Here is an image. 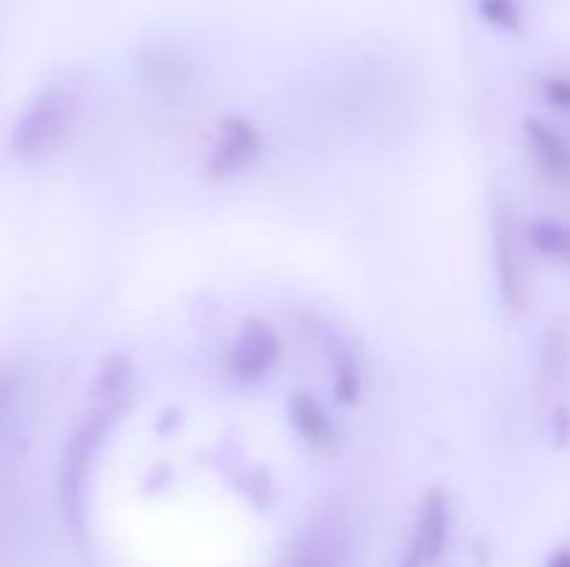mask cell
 I'll list each match as a JSON object with an SVG mask.
<instances>
[{"label": "cell", "mask_w": 570, "mask_h": 567, "mask_svg": "<svg viewBox=\"0 0 570 567\" xmlns=\"http://www.w3.org/2000/svg\"><path fill=\"white\" fill-rule=\"evenodd\" d=\"M543 89L549 103H554L557 109L570 111V78H549L543 83Z\"/></svg>", "instance_id": "13"}, {"label": "cell", "mask_w": 570, "mask_h": 567, "mask_svg": "<svg viewBox=\"0 0 570 567\" xmlns=\"http://www.w3.org/2000/svg\"><path fill=\"white\" fill-rule=\"evenodd\" d=\"M259 153V128L250 120H245V117L232 115L217 126L215 142H212L209 156H206V170H209V176L217 178V181L237 178L254 167Z\"/></svg>", "instance_id": "4"}, {"label": "cell", "mask_w": 570, "mask_h": 567, "mask_svg": "<svg viewBox=\"0 0 570 567\" xmlns=\"http://www.w3.org/2000/svg\"><path fill=\"white\" fill-rule=\"evenodd\" d=\"M189 70L187 64H184L178 56H167V59H161L159 53H154V59H150V72H148V81H154L156 87H181L184 81H187Z\"/></svg>", "instance_id": "10"}, {"label": "cell", "mask_w": 570, "mask_h": 567, "mask_svg": "<svg viewBox=\"0 0 570 567\" xmlns=\"http://www.w3.org/2000/svg\"><path fill=\"white\" fill-rule=\"evenodd\" d=\"M22 398V372L14 365H0V442L9 431Z\"/></svg>", "instance_id": "9"}, {"label": "cell", "mask_w": 570, "mask_h": 567, "mask_svg": "<svg viewBox=\"0 0 570 567\" xmlns=\"http://www.w3.org/2000/svg\"><path fill=\"white\" fill-rule=\"evenodd\" d=\"M440 561V554L432 548V543L426 539V534L415 526L410 543H406L404 556H401L399 567H432Z\"/></svg>", "instance_id": "12"}, {"label": "cell", "mask_w": 570, "mask_h": 567, "mask_svg": "<svg viewBox=\"0 0 570 567\" xmlns=\"http://www.w3.org/2000/svg\"><path fill=\"white\" fill-rule=\"evenodd\" d=\"M546 567H570V548H560L549 556Z\"/></svg>", "instance_id": "14"}, {"label": "cell", "mask_w": 570, "mask_h": 567, "mask_svg": "<svg viewBox=\"0 0 570 567\" xmlns=\"http://www.w3.org/2000/svg\"><path fill=\"white\" fill-rule=\"evenodd\" d=\"M287 415L298 437L317 450H328L334 445V426L328 420L321 400L309 392H295L287 404Z\"/></svg>", "instance_id": "7"}, {"label": "cell", "mask_w": 570, "mask_h": 567, "mask_svg": "<svg viewBox=\"0 0 570 567\" xmlns=\"http://www.w3.org/2000/svg\"><path fill=\"white\" fill-rule=\"evenodd\" d=\"M479 14L490 26L501 28V31H518L521 28V9H518L515 0H482L479 3Z\"/></svg>", "instance_id": "11"}, {"label": "cell", "mask_w": 570, "mask_h": 567, "mask_svg": "<svg viewBox=\"0 0 570 567\" xmlns=\"http://www.w3.org/2000/svg\"><path fill=\"white\" fill-rule=\"evenodd\" d=\"M527 239L538 253L570 270V226L560 220H532L527 226Z\"/></svg>", "instance_id": "8"}, {"label": "cell", "mask_w": 570, "mask_h": 567, "mask_svg": "<svg viewBox=\"0 0 570 567\" xmlns=\"http://www.w3.org/2000/svg\"><path fill=\"white\" fill-rule=\"evenodd\" d=\"M128 365L122 359H106L95 376L89 389L87 415L81 426L67 439L65 456H61V498L72 520H78L83 509V493H87L89 472H92L95 456L104 445L106 431L120 420L128 400Z\"/></svg>", "instance_id": "1"}, {"label": "cell", "mask_w": 570, "mask_h": 567, "mask_svg": "<svg viewBox=\"0 0 570 567\" xmlns=\"http://www.w3.org/2000/svg\"><path fill=\"white\" fill-rule=\"evenodd\" d=\"M490 237H493V261L499 292L507 311H523L529 304V267L521 245L515 211L507 198H495L490 209Z\"/></svg>", "instance_id": "3"}, {"label": "cell", "mask_w": 570, "mask_h": 567, "mask_svg": "<svg viewBox=\"0 0 570 567\" xmlns=\"http://www.w3.org/2000/svg\"><path fill=\"white\" fill-rule=\"evenodd\" d=\"M78 120V94L65 83L39 89L9 131V150L20 161H39L53 153Z\"/></svg>", "instance_id": "2"}, {"label": "cell", "mask_w": 570, "mask_h": 567, "mask_svg": "<svg viewBox=\"0 0 570 567\" xmlns=\"http://www.w3.org/2000/svg\"><path fill=\"white\" fill-rule=\"evenodd\" d=\"M523 133H527L529 150H532L534 161L543 170V176L549 181H554L557 187H570V142L557 131L549 122L532 120L523 122Z\"/></svg>", "instance_id": "6"}, {"label": "cell", "mask_w": 570, "mask_h": 567, "mask_svg": "<svg viewBox=\"0 0 570 567\" xmlns=\"http://www.w3.org/2000/svg\"><path fill=\"white\" fill-rule=\"evenodd\" d=\"M278 359H282V337L273 328V322L259 320V317L243 322V328L234 337L232 354H228L234 376L239 381H259L276 367Z\"/></svg>", "instance_id": "5"}]
</instances>
